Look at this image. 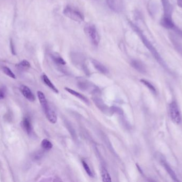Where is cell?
Returning <instances> with one entry per match:
<instances>
[{
	"mask_svg": "<svg viewBox=\"0 0 182 182\" xmlns=\"http://www.w3.org/2000/svg\"><path fill=\"white\" fill-rule=\"evenodd\" d=\"M162 4L163 5L164 14L165 16L172 17V7L168 0H161Z\"/></svg>",
	"mask_w": 182,
	"mask_h": 182,
	"instance_id": "7c38bea8",
	"label": "cell"
},
{
	"mask_svg": "<svg viewBox=\"0 0 182 182\" xmlns=\"http://www.w3.org/2000/svg\"><path fill=\"white\" fill-rule=\"evenodd\" d=\"M64 89L66 90L67 91H68L69 93L71 94V95H73L76 97H77L78 98L81 99L82 100H83V102H85L86 103L88 104V98H86L84 95H82L80 93L77 92L75 90H73L69 88L66 87L64 88Z\"/></svg>",
	"mask_w": 182,
	"mask_h": 182,
	"instance_id": "5bb4252c",
	"label": "cell"
},
{
	"mask_svg": "<svg viewBox=\"0 0 182 182\" xmlns=\"http://www.w3.org/2000/svg\"><path fill=\"white\" fill-rule=\"evenodd\" d=\"M169 113L174 123L180 124L182 121V116L177 103L173 101L169 104Z\"/></svg>",
	"mask_w": 182,
	"mask_h": 182,
	"instance_id": "277c9868",
	"label": "cell"
},
{
	"mask_svg": "<svg viewBox=\"0 0 182 182\" xmlns=\"http://www.w3.org/2000/svg\"><path fill=\"white\" fill-rule=\"evenodd\" d=\"M22 127L24 128V130L26 131V132L29 135L31 134V133L32 132L33 129H32V125L31 124L30 120L27 118H24L22 122Z\"/></svg>",
	"mask_w": 182,
	"mask_h": 182,
	"instance_id": "9a60e30c",
	"label": "cell"
},
{
	"mask_svg": "<svg viewBox=\"0 0 182 182\" xmlns=\"http://www.w3.org/2000/svg\"><path fill=\"white\" fill-rule=\"evenodd\" d=\"M130 65L133 68H134L140 73H145L146 72V69L144 64L139 60L133 59L130 62Z\"/></svg>",
	"mask_w": 182,
	"mask_h": 182,
	"instance_id": "ba28073f",
	"label": "cell"
},
{
	"mask_svg": "<svg viewBox=\"0 0 182 182\" xmlns=\"http://www.w3.org/2000/svg\"><path fill=\"white\" fill-rule=\"evenodd\" d=\"M41 146L45 150H50L53 147L52 143L47 139H44L41 143Z\"/></svg>",
	"mask_w": 182,
	"mask_h": 182,
	"instance_id": "ffe728a7",
	"label": "cell"
},
{
	"mask_svg": "<svg viewBox=\"0 0 182 182\" xmlns=\"http://www.w3.org/2000/svg\"><path fill=\"white\" fill-rule=\"evenodd\" d=\"M130 25L131 27H132L133 29L134 30L135 32H136V33L139 34V35L140 36V38L141 39L143 42L144 43V45L146 46V47L149 50V51L150 52H151L152 55H154V57H155V58L160 63H161V64L163 65V62H162V60H161L160 57L159 56L158 52L156 51V50L154 49V48L152 46L151 44L150 43V42H149V41L148 40L147 38H145L143 34L142 33L140 32V29L137 28L136 26H135L134 24H132V23H130Z\"/></svg>",
	"mask_w": 182,
	"mask_h": 182,
	"instance_id": "7a4b0ae2",
	"label": "cell"
},
{
	"mask_svg": "<svg viewBox=\"0 0 182 182\" xmlns=\"http://www.w3.org/2000/svg\"><path fill=\"white\" fill-rule=\"evenodd\" d=\"M20 90L24 95V97L26 98L29 101L34 102L35 100V97L31 91L30 89L26 85H22L20 87Z\"/></svg>",
	"mask_w": 182,
	"mask_h": 182,
	"instance_id": "52a82bcc",
	"label": "cell"
},
{
	"mask_svg": "<svg viewBox=\"0 0 182 182\" xmlns=\"http://www.w3.org/2000/svg\"><path fill=\"white\" fill-rule=\"evenodd\" d=\"M160 25L164 28L167 29H173L175 27L172 17L163 16L160 20Z\"/></svg>",
	"mask_w": 182,
	"mask_h": 182,
	"instance_id": "8992f818",
	"label": "cell"
},
{
	"mask_svg": "<svg viewBox=\"0 0 182 182\" xmlns=\"http://www.w3.org/2000/svg\"><path fill=\"white\" fill-rule=\"evenodd\" d=\"M140 81L144 85H145L149 90H150L152 93H154V94H156L157 91L155 87H154V85L151 83L149 82L148 81L146 80L145 79H141Z\"/></svg>",
	"mask_w": 182,
	"mask_h": 182,
	"instance_id": "d6986e66",
	"label": "cell"
},
{
	"mask_svg": "<svg viewBox=\"0 0 182 182\" xmlns=\"http://www.w3.org/2000/svg\"><path fill=\"white\" fill-rule=\"evenodd\" d=\"M46 116L47 119L49 120L50 122L52 123H55L57 121V116L55 111L52 110L50 107L47 108L44 111Z\"/></svg>",
	"mask_w": 182,
	"mask_h": 182,
	"instance_id": "9c48e42d",
	"label": "cell"
},
{
	"mask_svg": "<svg viewBox=\"0 0 182 182\" xmlns=\"http://www.w3.org/2000/svg\"><path fill=\"white\" fill-rule=\"evenodd\" d=\"M161 163L163 166V167L165 169V170L167 171L168 174L170 175L171 178L173 179L174 181L176 182H178L179 180H178V177L176 175L175 172L173 171V169L171 168L169 165H168V163L165 160H161Z\"/></svg>",
	"mask_w": 182,
	"mask_h": 182,
	"instance_id": "30bf717a",
	"label": "cell"
},
{
	"mask_svg": "<svg viewBox=\"0 0 182 182\" xmlns=\"http://www.w3.org/2000/svg\"><path fill=\"white\" fill-rule=\"evenodd\" d=\"M177 4L179 7L182 8V0H176Z\"/></svg>",
	"mask_w": 182,
	"mask_h": 182,
	"instance_id": "484cf974",
	"label": "cell"
},
{
	"mask_svg": "<svg viewBox=\"0 0 182 182\" xmlns=\"http://www.w3.org/2000/svg\"><path fill=\"white\" fill-rule=\"evenodd\" d=\"M3 71L7 76H9L12 79H16V76L12 72L11 70L7 66H4L2 68Z\"/></svg>",
	"mask_w": 182,
	"mask_h": 182,
	"instance_id": "44dd1931",
	"label": "cell"
},
{
	"mask_svg": "<svg viewBox=\"0 0 182 182\" xmlns=\"http://www.w3.org/2000/svg\"><path fill=\"white\" fill-rule=\"evenodd\" d=\"M63 13L67 17L76 22L81 23L85 19V17L82 12L70 6L64 8Z\"/></svg>",
	"mask_w": 182,
	"mask_h": 182,
	"instance_id": "3957f363",
	"label": "cell"
},
{
	"mask_svg": "<svg viewBox=\"0 0 182 182\" xmlns=\"http://www.w3.org/2000/svg\"><path fill=\"white\" fill-rule=\"evenodd\" d=\"M84 31L93 45L97 47L99 45L100 38L94 25L91 23L86 24L84 28Z\"/></svg>",
	"mask_w": 182,
	"mask_h": 182,
	"instance_id": "6da1fadb",
	"label": "cell"
},
{
	"mask_svg": "<svg viewBox=\"0 0 182 182\" xmlns=\"http://www.w3.org/2000/svg\"><path fill=\"white\" fill-rule=\"evenodd\" d=\"M17 66H18L19 68H21V69H28L30 67L31 64L27 60H24L22 62H20L19 64H18Z\"/></svg>",
	"mask_w": 182,
	"mask_h": 182,
	"instance_id": "603a6c76",
	"label": "cell"
},
{
	"mask_svg": "<svg viewBox=\"0 0 182 182\" xmlns=\"http://www.w3.org/2000/svg\"><path fill=\"white\" fill-rule=\"evenodd\" d=\"M10 47H11V52L12 54L15 55L16 54V52H15V49H14V45L12 41V40L10 41Z\"/></svg>",
	"mask_w": 182,
	"mask_h": 182,
	"instance_id": "d4e9b609",
	"label": "cell"
},
{
	"mask_svg": "<svg viewBox=\"0 0 182 182\" xmlns=\"http://www.w3.org/2000/svg\"><path fill=\"white\" fill-rule=\"evenodd\" d=\"M82 165H83V167L85 169V171L88 174V175L91 177H93V174L92 171L90 169V167L88 165V163H86L85 161H82Z\"/></svg>",
	"mask_w": 182,
	"mask_h": 182,
	"instance_id": "7402d4cb",
	"label": "cell"
},
{
	"mask_svg": "<svg viewBox=\"0 0 182 182\" xmlns=\"http://www.w3.org/2000/svg\"><path fill=\"white\" fill-rule=\"evenodd\" d=\"M92 63L95 68L101 73L106 74L108 73V70L106 67L102 64L101 63L97 61V60L92 59Z\"/></svg>",
	"mask_w": 182,
	"mask_h": 182,
	"instance_id": "8fae6325",
	"label": "cell"
},
{
	"mask_svg": "<svg viewBox=\"0 0 182 182\" xmlns=\"http://www.w3.org/2000/svg\"><path fill=\"white\" fill-rule=\"evenodd\" d=\"M101 176L102 180L103 182H111V177L109 175L108 171L104 167L102 168Z\"/></svg>",
	"mask_w": 182,
	"mask_h": 182,
	"instance_id": "ac0fdd59",
	"label": "cell"
},
{
	"mask_svg": "<svg viewBox=\"0 0 182 182\" xmlns=\"http://www.w3.org/2000/svg\"><path fill=\"white\" fill-rule=\"evenodd\" d=\"M50 56L51 57L52 60L56 63V64L62 65H64L66 64V62L64 61L62 57L58 54V53H52L50 54Z\"/></svg>",
	"mask_w": 182,
	"mask_h": 182,
	"instance_id": "2e32d148",
	"label": "cell"
},
{
	"mask_svg": "<svg viewBox=\"0 0 182 182\" xmlns=\"http://www.w3.org/2000/svg\"><path fill=\"white\" fill-rule=\"evenodd\" d=\"M109 8L117 13L123 11L124 8V2L123 0H106Z\"/></svg>",
	"mask_w": 182,
	"mask_h": 182,
	"instance_id": "5b68a950",
	"label": "cell"
},
{
	"mask_svg": "<svg viewBox=\"0 0 182 182\" xmlns=\"http://www.w3.org/2000/svg\"><path fill=\"white\" fill-rule=\"evenodd\" d=\"M37 96L41 106L42 107L44 111H45L49 106V104L47 103V100L45 98V95L42 91H37Z\"/></svg>",
	"mask_w": 182,
	"mask_h": 182,
	"instance_id": "4fadbf2b",
	"label": "cell"
},
{
	"mask_svg": "<svg viewBox=\"0 0 182 182\" xmlns=\"http://www.w3.org/2000/svg\"><path fill=\"white\" fill-rule=\"evenodd\" d=\"M6 94V89L4 87L0 88V99H2L4 98Z\"/></svg>",
	"mask_w": 182,
	"mask_h": 182,
	"instance_id": "cb8c5ba5",
	"label": "cell"
},
{
	"mask_svg": "<svg viewBox=\"0 0 182 182\" xmlns=\"http://www.w3.org/2000/svg\"><path fill=\"white\" fill-rule=\"evenodd\" d=\"M42 79L43 82L45 83V85H47V87L50 88L51 90L55 91V93H59V91L57 89V88L55 87V86L52 83V82L45 74L43 75Z\"/></svg>",
	"mask_w": 182,
	"mask_h": 182,
	"instance_id": "e0dca14e",
	"label": "cell"
}]
</instances>
